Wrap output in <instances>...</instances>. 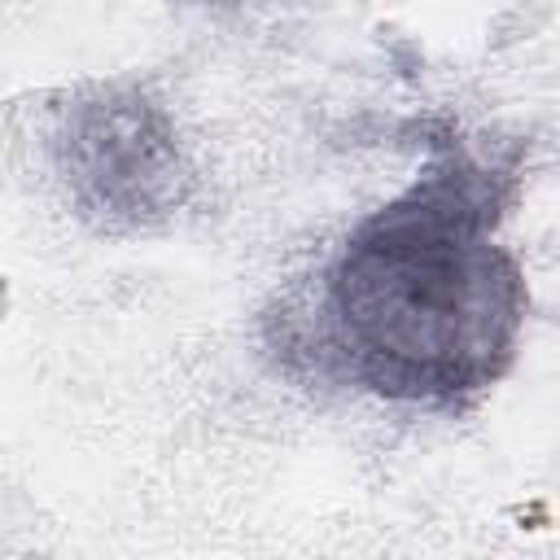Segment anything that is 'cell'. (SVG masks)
Listing matches in <instances>:
<instances>
[{
	"instance_id": "cell-1",
	"label": "cell",
	"mask_w": 560,
	"mask_h": 560,
	"mask_svg": "<svg viewBox=\"0 0 560 560\" xmlns=\"http://www.w3.org/2000/svg\"><path fill=\"white\" fill-rule=\"evenodd\" d=\"M503 179L451 153L372 210L324 267L315 354L381 398L424 407H459L499 381L525 319L516 258L490 241Z\"/></svg>"
},
{
	"instance_id": "cell-2",
	"label": "cell",
	"mask_w": 560,
	"mask_h": 560,
	"mask_svg": "<svg viewBox=\"0 0 560 560\" xmlns=\"http://www.w3.org/2000/svg\"><path fill=\"white\" fill-rule=\"evenodd\" d=\"M66 184L101 228H144L184 206L188 171L166 114L140 92L74 101L57 131Z\"/></svg>"
}]
</instances>
